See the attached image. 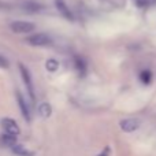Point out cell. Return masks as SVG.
<instances>
[{
	"instance_id": "4fadbf2b",
	"label": "cell",
	"mask_w": 156,
	"mask_h": 156,
	"mask_svg": "<svg viewBox=\"0 0 156 156\" xmlns=\"http://www.w3.org/2000/svg\"><path fill=\"white\" fill-rule=\"evenodd\" d=\"M45 67L48 71H55V70H58V67H59V63H58L55 59H49V60H47Z\"/></svg>"
},
{
	"instance_id": "ac0fdd59",
	"label": "cell",
	"mask_w": 156,
	"mask_h": 156,
	"mask_svg": "<svg viewBox=\"0 0 156 156\" xmlns=\"http://www.w3.org/2000/svg\"><path fill=\"white\" fill-rule=\"evenodd\" d=\"M0 67H8V62L3 56H0Z\"/></svg>"
},
{
	"instance_id": "6da1fadb",
	"label": "cell",
	"mask_w": 156,
	"mask_h": 156,
	"mask_svg": "<svg viewBox=\"0 0 156 156\" xmlns=\"http://www.w3.org/2000/svg\"><path fill=\"white\" fill-rule=\"evenodd\" d=\"M26 43L33 47H49L54 44V41L47 33H36L26 38Z\"/></svg>"
},
{
	"instance_id": "52a82bcc",
	"label": "cell",
	"mask_w": 156,
	"mask_h": 156,
	"mask_svg": "<svg viewBox=\"0 0 156 156\" xmlns=\"http://www.w3.org/2000/svg\"><path fill=\"white\" fill-rule=\"evenodd\" d=\"M55 4H56L59 12L62 14L65 18H67L69 21H71V19H73V12H71V10L67 7V4L65 3V0H55Z\"/></svg>"
},
{
	"instance_id": "8fae6325",
	"label": "cell",
	"mask_w": 156,
	"mask_h": 156,
	"mask_svg": "<svg viewBox=\"0 0 156 156\" xmlns=\"http://www.w3.org/2000/svg\"><path fill=\"white\" fill-rule=\"evenodd\" d=\"M12 151H14V154H16L19 156H30V152L26 151L23 145H18V144H15V145L12 147Z\"/></svg>"
},
{
	"instance_id": "5bb4252c",
	"label": "cell",
	"mask_w": 156,
	"mask_h": 156,
	"mask_svg": "<svg viewBox=\"0 0 156 156\" xmlns=\"http://www.w3.org/2000/svg\"><path fill=\"white\" fill-rule=\"evenodd\" d=\"M110 154H111V148L110 147H104V148H103V151L100 152L99 155H96V156H110Z\"/></svg>"
},
{
	"instance_id": "277c9868",
	"label": "cell",
	"mask_w": 156,
	"mask_h": 156,
	"mask_svg": "<svg viewBox=\"0 0 156 156\" xmlns=\"http://www.w3.org/2000/svg\"><path fill=\"white\" fill-rule=\"evenodd\" d=\"M2 127L3 130H4V133H7V134H11V136H18L19 133H21V130H19V126L16 125V122L14 121V119L11 118H3L2 119Z\"/></svg>"
},
{
	"instance_id": "9a60e30c",
	"label": "cell",
	"mask_w": 156,
	"mask_h": 156,
	"mask_svg": "<svg viewBox=\"0 0 156 156\" xmlns=\"http://www.w3.org/2000/svg\"><path fill=\"white\" fill-rule=\"evenodd\" d=\"M141 80H143L145 83H148L149 81H151V74H149L148 71H144V73L141 74Z\"/></svg>"
},
{
	"instance_id": "ba28073f",
	"label": "cell",
	"mask_w": 156,
	"mask_h": 156,
	"mask_svg": "<svg viewBox=\"0 0 156 156\" xmlns=\"http://www.w3.org/2000/svg\"><path fill=\"white\" fill-rule=\"evenodd\" d=\"M21 7L23 8L26 12H38V11L43 8L38 3H36V2H23L21 4Z\"/></svg>"
},
{
	"instance_id": "3957f363",
	"label": "cell",
	"mask_w": 156,
	"mask_h": 156,
	"mask_svg": "<svg viewBox=\"0 0 156 156\" xmlns=\"http://www.w3.org/2000/svg\"><path fill=\"white\" fill-rule=\"evenodd\" d=\"M11 30L18 34H25V33H30L34 30V23L32 22H25V21H15L10 25Z\"/></svg>"
},
{
	"instance_id": "9c48e42d",
	"label": "cell",
	"mask_w": 156,
	"mask_h": 156,
	"mask_svg": "<svg viewBox=\"0 0 156 156\" xmlns=\"http://www.w3.org/2000/svg\"><path fill=\"white\" fill-rule=\"evenodd\" d=\"M38 114H40L43 118H49L52 114L51 105H49L48 103H41V104L38 105Z\"/></svg>"
},
{
	"instance_id": "7c38bea8",
	"label": "cell",
	"mask_w": 156,
	"mask_h": 156,
	"mask_svg": "<svg viewBox=\"0 0 156 156\" xmlns=\"http://www.w3.org/2000/svg\"><path fill=\"white\" fill-rule=\"evenodd\" d=\"M76 69L78 70L80 76H85V73H86V65H85V62H83L82 59H80V58H77V60H76Z\"/></svg>"
},
{
	"instance_id": "5b68a950",
	"label": "cell",
	"mask_w": 156,
	"mask_h": 156,
	"mask_svg": "<svg viewBox=\"0 0 156 156\" xmlns=\"http://www.w3.org/2000/svg\"><path fill=\"white\" fill-rule=\"evenodd\" d=\"M140 125H141V122L138 121V119H136V118H127V119H123V121H121L119 126H121V129L123 130V132L132 133V132H134V130H137L138 127H140Z\"/></svg>"
},
{
	"instance_id": "e0dca14e",
	"label": "cell",
	"mask_w": 156,
	"mask_h": 156,
	"mask_svg": "<svg viewBox=\"0 0 156 156\" xmlns=\"http://www.w3.org/2000/svg\"><path fill=\"white\" fill-rule=\"evenodd\" d=\"M8 8H11V5L8 4V3L3 2V0H0V10H8Z\"/></svg>"
},
{
	"instance_id": "2e32d148",
	"label": "cell",
	"mask_w": 156,
	"mask_h": 156,
	"mask_svg": "<svg viewBox=\"0 0 156 156\" xmlns=\"http://www.w3.org/2000/svg\"><path fill=\"white\" fill-rule=\"evenodd\" d=\"M156 2V0H137L138 4L141 5H149V4H154V3Z\"/></svg>"
},
{
	"instance_id": "7a4b0ae2",
	"label": "cell",
	"mask_w": 156,
	"mask_h": 156,
	"mask_svg": "<svg viewBox=\"0 0 156 156\" xmlns=\"http://www.w3.org/2000/svg\"><path fill=\"white\" fill-rule=\"evenodd\" d=\"M19 70H21L22 80H23L25 85H26V89H27V92H29L30 97H32V100H34L36 96H34V85H33L32 74H30V71L27 70V69L25 67V65H22V63H19Z\"/></svg>"
},
{
	"instance_id": "30bf717a",
	"label": "cell",
	"mask_w": 156,
	"mask_h": 156,
	"mask_svg": "<svg viewBox=\"0 0 156 156\" xmlns=\"http://www.w3.org/2000/svg\"><path fill=\"white\" fill-rule=\"evenodd\" d=\"M15 140H16L15 136L7 134V133H4V134L2 136V143L4 144V145H7V147H11V148L15 145Z\"/></svg>"
},
{
	"instance_id": "8992f818",
	"label": "cell",
	"mask_w": 156,
	"mask_h": 156,
	"mask_svg": "<svg viewBox=\"0 0 156 156\" xmlns=\"http://www.w3.org/2000/svg\"><path fill=\"white\" fill-rule=\"evenodd\" d=\"M16 101H18V105H19V110H21L22 112V116L25 118V121L26 122H30V119H32V115H30V108L29 105H27L26 100H25V97L22 96V93H16Z\"/></svg>"
}]
</instances>
